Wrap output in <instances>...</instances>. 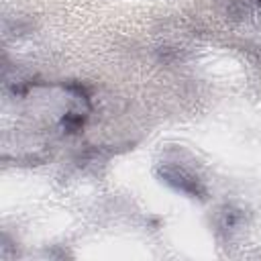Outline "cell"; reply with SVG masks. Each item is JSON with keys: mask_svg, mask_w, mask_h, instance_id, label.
<instances>
[{"mask_svg": "<svg viewBox=\"0 0 261 261\" xmlns=\"http://www.w3.org/2000/svg\"><path fill=\"white\" fill-rule=\"evenodd\" d=\"M159 175L163 177V181H167L169 186H173L175 190L190 194V196H204V188L200 186V181L184 167L177 165H163L159 169Z\"/></svg>", "mask_w": 261, "mask_h": 261, "instance_id": "obj_1", "label": "cell"}, {"mask_svg": "<svg viewBox=\"0 0 261 261\" xmlns=\"http://www.w3.org/2000/svg\"><path fill=\"white\" fill-rule=\"evenodd\" d=\"M61 124H63V128H65L67 133H75V130L84 124V116H82L80 112H69V114L63 116Z\"/></svg>", "mask_w": 261, "mask_h": 261, "instance_id": "obj_2", "label": "cell"}]
</instances>
